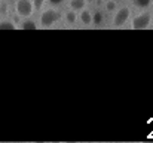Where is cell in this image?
I'll list each match as a JSON object with an SVG mask.
<instances>
[{
	"label": "cell",
	"mask_w": 153,
	"mask_h": 143,
	"mask_svg": "<svg viewBox=\"0 0 153 143\" xmlns=\"http://www.w3.org/2000/svg\"><path fill=\"white\" fill-rule=\"evenodd\" d=\"M61 16L62 15H61L59 10H56V9H46L42 13V16H40V24L43 27H51L52 24H55V22H58L61 19Z\"/></svg>",
	"instance_id": "1"
},
{
	"label": "cell",
	"mask_w": 153,
	"mask_h": 143,
	"mask_svg": "<svg viewBox=\"0 0 153 143\" xmlns=\"http://www.w3.org/2000/svg\"><path fill=\"white\" fill-rule=\"evenodd\" d=\"M150 22H152V15H150L149 12H144V13L137 15V16L132 19L131 27H132L134 30H144V28H147V27L150 25Z\"/></svg>",
	"instance_id": "2"
},
{
	"label": "cell",
	"mask_w": 153,
	"mask_h": 143,
	"mask_svg": "<svg viewBox=\"0 0 153 143\" xmlns=\"http://www.w3.org/2000/svg\"><path fill=\"white\" fill-rule=\"evenodd\" d=\"M33 10H34L33 0H18L16 1V12H18L19 16L28 18V16H31Z\"/></svg>",
	"instance_id": "3"
},
{
	"label": "cell",
	"mask_w": 153,
	"mask_h": 143,
	"mask_svg": "<svg viewBox=\"0 0 153 143\" xmlns=\"http://www.w3.org/2000/svg\"><path fill=\"white\" fill-rule=\"evenodd\" d=\"M129 15H131V10H129V7H120L116 13H114V18H113V25L114 27H122L126 21H128V18H129Z\"/></svg>",
	"instance_id": "4"
},
{
	"label": "cell",
	"mask_w": 153,
	"mask_h": 143,
	"mask_svg": "<svg viewBox=\"0 0 153 143\" xmlns=\"http://www.w3.org/2000/svg\"><path fill=\"white\" fill-rule=\"evenodd\" d=\"M80 21L85 25H91L92 24V13L89 10H86V9L80 10Z\"/></svg>",
	"instance_id": "5"
},
{
	"label": "cell",
	"mask_w": 153,
	"mask_h": 143,
	"mask_svg": "<svg viewBox=\"0 0 153 143\" xmlns=\"http://www.w3.org/2000/svg\"><path fill=\"white\" fill-rule=\"evenodd\" d=\"M70 7L76 12L83 10L86 7V0H70Z\"/></svg>",
	"instance_id": "6"
},
{
	"label": "cell",
	"mask_w": 153,
	"mask_h": 143,
	"mask_svg": "<svg viewBox=\"0 0 153 143\" xmlns=\"http://www.w3.org/2000/svg\"><path fill=\"white\" fill-rule=\"evenodd\" d=\"M21 28H22V30H37L39 25H37L33 19H25V21L21 22Z\"/></svg>",
	"instance_id": "7"
},
{
	"label": "cell",
	"mask_w": 153,
	"mask_h": 143,
	"mask_svg": "<svg viewBox=\"0 0 153 143\" xmlns=\"http://www.w3.org/2000/svg\"><path fill=\"white\" fill-rule=\"evenodd\" d=\"M0 30H15V24L9 19L0 21Z\"/></svg>",
	"instance_id": "8"
},
{
	"label": "cell",
	"mask_w": 153,
	"mask_h": 143,
	"mask_svg": "<svg viewBox=\"0 0 153 143\" xmlns=\"http://www.w3.org/2000/svg\"><path fill=\"white\" fill-rule=\"evenodd\" d=\"M76 19H77V15H76V10H70V12H67L65 13V21L68 22V24H74L76 22Z\"/></svg>",
	"instance_id": "9"
},
{
	"label": "cell",
	"mask_w": 153,
	"mask_h": 143,
	"mask_svg": "<svg viewBox=\"0 0 153 143\" xmlns=\"http://www.w3.org/2000/svg\"><path fill=\"white\" fill-rule=\"evenodd\" d=\"M132 3H134V6H137V7H147V6H150V3H152V0H132Z\"/></svg>",
	"instance_id": "10"
},
{
	"label": "cell",
	"mask_w": 153,
	"mask_h": 143,
	"mask_svg": "<svg viewBox=\"0 0 153 143\" xmlns=\"http://www.w3.org/2000/svg\"><path fill=\"white\" fill-rule=\"evenodd\" d=\"M101 22H102V13L101 12H95V13L92 15V24L100 25Z\"/></svg>",
	"instance_id": "11"
},
{
	"label": "cell",
	"mask_w": 153,
	"mask_h": 143,
	"mask_svg": "<svg viewBox=\"0 0 153 143\" xmlns=\"http://www.w3.org/2000/svg\"><path fill=\"white\" fill-rule=\"evenodd\" d=\"M105 9L110 10V12H113V10L116 9V1H114V0H108V1L105 3Z\"/></svg>",
	"instance_id": "12"
},
{
	"label": "cell",
	"mask_w": 153,
	"mask_h": 143,
	"mask_svg": "<svg viewBox=\"0 0 153 143\" xmlns=\"http://www.w3.org/2000/svg\"><path fill=\"white\" fill-rule=\"evenodd\" d=\"M33 3H34V9H36V10H39V9H42V6H43L45 0H33Z\"/></svg>",
	"instance_id": "13"
},
{
	"label": "cell",
	"mask_w": 153,
	"mask_h": 143,
	"mask_svg": "<svg viewBox=\"0 0 153 143\" xmlns=\"http://www.w3.org/2000/svg\"><path fill=\"white\" fill-rule=\"evenodd\" d=\"M48 1H49L51 4H53V6H56V4H61L64 0H48Z\"/></svg>",
	"instance_id": "14"
},
{
	"label": "cell",
	"mask_w": 153,
	"mask_h": 143,
	"mask_svg": "<svg viewBox=\"0 0 153 143\" xmlns=\"http://www.w3.org/2000/svg\"><path fill=\"white\" fill-rule=\"evenodd\" d=\"M6 9H7V7H6V4H1V6H0V10H1L3 13H6Z\"/></svg>",
	"instance_id": "15"
}]
</instances>
